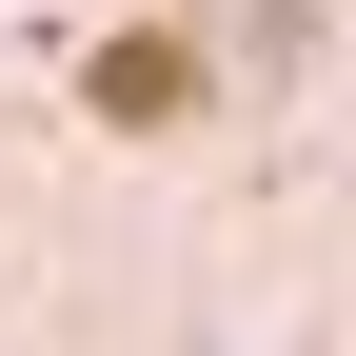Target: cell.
I'll list each match as a JSON object with an SVG mask.
<instances>
[{"mask_svg": "<svg viewBox=\"0 0 356 356\" xmlns=\"http://www.w3.org/2000/svg\"><path fill=\"white\" fill-rule=\"evenodd\" d=\"M79 99H99L119 139H178V119H198V40H159V20H119L99 60H79Z\"/></svg>", "mask_w": 356, "mask_h": 356, "instance_id": "obj_1", "label": "cell"}]
</instances>
